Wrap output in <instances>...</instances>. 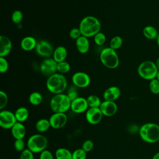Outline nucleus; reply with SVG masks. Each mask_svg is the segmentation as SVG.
<instances>
[{"label": "nucleus", "mask_w": 159, "mask_h": 159, "mask_svg": "<svg viewBox=\"0 0 159 159\" xmlns=\"http://www.w3.org/2000/svg\"><path fill=\"white\" fill-rule=\"evenodd\" d=\"M68 97L69 98V99L72 101L74 99H76L78 96V90H77V87L75 86V85L70 86L67 91V93L66 94Z\"/></svg>", "instance_id": "32"}, {"label": "nucleus", "mask_w": 159, "mask_h": 159, "mask_svg": "<svg viewBox=\"0 0 159 159\" xmlns=\"http://www.w3.org/2000/svg\"><path fill=\"white\" fill-rule=\"evenodd\" d=\"M52 128L60 129L63 128L67 123L68 117L65 113L53 112L48 119Z\"/></svg>", "instance_id": "11"}, {"label": "nucleus", "mask_w": 159, "mask_h": 159, "mask_svg": "<svg viewBox=\"0 0 159 159\" xmlns=\"http://www.w3.org/2000/svg\"><path fill=\"white\" fill-rule=\"evenodd\" d=\"M102 64L109 69L116 68L119 64V58L116 50L111 47H106L102 50L99 55Z\"/></svg>", "instance_id": "5"}, {"label": "nucleus", "mask_w": 159, "mask_h": 159, "mask_svg": "<svg viewBox=\"0 0 159 159\" xmlns=\"http://www.w3.org/2000/svg\"><path fill=\"white\" fill-rule=\"evenodd\" d=\"M14 147L16 151L22 152L25 149V142L23 139H15L14 143Z\"/></svg>", "instance_id": "34"}, {"label": "nucleus", "mask_w": 159, "mask_h": 159, "mask_svg": "<svg viewBox=\"0 0 159 159\" xmlns=\"http://www.w3.org/2000/svg\"><path fill=\"white\" fill-rule=\"evenodd\" d=\"M71 101L66 94H54L50 102V106L53 112L65 113L71 107Z\"/></svg>", "instance_id": "4"}, {"label": "nucleus", "mask_w": 159, "mask_h": 159, "mask_svg": "<svg viewBox=\"0 0 159 159\" xmlns=\"http://www.w3.org/2000/svg\"><path fill=\"white\" fill-rule=\"evenodd\" d=\"M120 96V89L117 86H112L106 89L103 93V98L106 101H115Z\"/></svg>", "instance_id": "17"}, {"label": "nucleus", "mask_w": 159, "mask_h": 159, "mask_svg": "<svg viewBox=\"0 0 159 159\" xmlns=\"http://www.w3.org/2000/svg\"><path fill=\"white\" fill-rule=\"evenodd\" d=\"M14 114L17 122L22 123L27 120V119H28L29 116V112L26 107H20L16 110Z\"/></svg>", "instance_id": "23"}, {"label": "nucleus", "mask_w": 159, "mask_h": 159, "mask_svg": "<svg viewBox=\"0 0 159 159\" xmlns=\"http://www.w3.org/2000/svg\"><path fill=\"white\" fill-rule=\"evenodd\" d=\"M17 122L14 113L8 110H1L0 126L4 129H11Z\"/></svg>", "instance_id": "8"}, {"label": "nucleus", "mask_w": 159, "mask_h": 159, "mask_svg": "<svg viewBox=\"0 0 159 159\" xmlns=\"http://www.w3.org/2000/svg\"><path fill=\"white\" fill-rule=\"evenodd\" d=\"M86 153L81 148H77L72 152V159H86Z\"/></svg>", "instance_id": "30"}, {"label": "nucleus", "mask_w": 159, "mask_h": 159, "mask_svg": "<svg viewBox=\"0 0 159 159\" xmlns=\"http://www.w3.org/2000/svg\"><path fill=\"white\" fill-rule=\"evenodd\" d=\"M149 89L152 93L155 94H159V81L157 78L150 81Z\"/></svg>", "instance_id": "31"}, {"label": "nucleus", "mask_w": 159, "mask_h": 159, "mask_svg": "<svg viewBox=\"0 0 159 159\" xmlns=\"http://www.w3.org/2000/svg\"><path fill=\"white\" fill-rule=\"evenodd\" d=\"M39 159H54V157L50 150L45 149L40 153Z\"/></svg>", "instance_id": "41"}, {"label": "nucleus", "mask_w": 159, "mask_h": 159, "mask_svg": "<svg viewBox=\"0 0 159 159\" xmlns=\"http://www.w3.org/2000/svg\"><path fill=\"white\" fill-rule=\"evenodd\" d=\"M56 159H72V152L66 148L60 147L55 153Z\"/></svg>", "instance_id": "24"}, {"label": "nucleus", "mask_w": 159, "mask_h": 159, "mask_svg": "<svg viewBox=\"0 0 159 159\" xmlns=\"http://www.w3.org/2000/svg\"><path fill=\"white\" fill-rule=\"evenodd\" d=\"M50 127H51L50 121L47 119H40L37 121L35 124V129L40 133L47 132L50 129Z\"/></svg>", "instance_id": "25"}, {"label": "nucleus", "mask_w": 159, "mask_h": 159, "mask_svg": "<svg viewBox=\"0 0 159 159\" xmlns=\"http://www.w3.org/2000/svg\"><path fill=\"white\" fill-rule=\"evenodd\" d=\"M94 147V143L91 140L88 139L83 142L81 148L83 149L86 153L91 152Z\"/></svg>", "instance_id": "38"}, {"label": "nucleus", "mask_w": 159, "mask_h": 159, "mask_svg": "<svg viewBox=\"0 0 159 159\" xmlns=\"http://www.w3.org/2000/svg\"><path fill=\"white\" fill-rule=\"evenodd\" d=\"M9 68V63L4 57H0V71L1 73H6Z\"/></svg>", "instance_id": "39"}, {"label": "nucleus", "mask_w": 159, "mask_h": 159, "mask_svg": "<svg viewBox=\"0 0 159 159\" xmlns=\"http://www.w3.org/2000/svg\"><path fill=\"white\" fill-rule=\"evenodd\" d=\"M19 159H34V153L27 148L20 152Z\"/></svg>", "instance_id": "37"}, {"label": "nucleus", "mask_w": 159, "mask_h": 159, "mask_svg": "<svg viewBox=\"0 0 159 159\" xmlns=\"http://www.w3.org/2000/svg\"><path fill=\"white\" fill-rule=\"evenodd\" d=\"M86 100L89 107H99L102 103L100 98L94 94H91L88 96Z\"/></svg>", "instance_id": "27"}, {"label": "nucleus", "mask_w": 159, "mask_h": 159, "mask_svg": "<svg viewBox=\"0 0 159 159\" xmlns=\"http://www.w3.org/2000/svg\"><path fill=\"white\" fill-rule=\"evenodd\" d=\"M23 18V14L22 12L19 10H16L14 11L11 16L12 20L15 24H19L20 23Z\"/></svg>", "instance_id": "35"}, {"label": "nucleus", "mask_w": 159, "mask_h": 159, "mask_svg": "<svg viewBox=\"0 0 159 159\" xmlns=\"http://www.w3.org/2000/svg\"><path fill=\"white\" fill-rule=\"evenodd\" d=\"M11 130V134L15 139H23L26 134V128L22 122H17Z\"/></svg>", "instance_id": "18"}, {"label": "nucleus", "mask_w": 159, "mask_h": 159, "mask_svg": "<svg viewBox=\"0 0 159 159\" xmlns=\"http://www.w3.org/2000/svg\"><path fill=\"white\" fill-rule=\"evenodd\" d=\"M8 103V97L7 94L3 91H0V109L3 110Z\"/></svg>", "instance_id": "36"}, {"label": "nucleus", "mask_w": 159, "mask_h": 159, "mask_svg": "<svg viewBox=\"0 0 159 159\" xmlns=\"http://www.w3.org/2000/svg\"><path fill=\"white\" fill-rule=\"evenodd\" d=\"M26 145L27 148L34 153H40L47 148L48 140L42 134H34L28 139Z\"/></svg>", "instance_id": "6"}, {"label": "nucleus", "mask_w": 159, "mask_h": 159, "mask_svg": "<svg viewBox=\"0 0 159 159\" xmlns=\"http://www.w3.org/2000/svg\"><path fill=\"white\" fill-rule=\"evenodd\" d=\"M12 49L11 39L6 35L0 36V57H5L9 54Z\"/></svg>", "instance_id": "16"}, {"label": "nucleus", "mask_w": 159, "mask_h": 159, "mask_svg": "<svg viewBox=\"0 0 159 159\" xmlns=\"http://www.w3.org/2000/svg\"><path fill=\"white\" fill-rule=\"evenodd\" d=\"M99 109H101L103 116L111 117L116 114L117 111V106L115 101L104 100L102 102Z\"/></svg>", "instance_id": "15"}, {"label": "nucleus", "mask_w": 159, "mask_h": 159, "mask_svg": "<svg viewBox=\"0 0 159 159\" xmlns=\"http://www.w3.org/2000/svg\"><path fill=\"white\" fill-rule=\"evenodd\" d=\"M155 65L157 66V68H158V70H159V57L157 58L155 61Z\"/></svg>", "instance_id": "42"}, {"label": "nucleus", "mask_w": 159, "mask_h": 159, "mask_svg": "<svg viewBox=\"0 0 159 159\" xmlns=\"http://www.w3.org/2000/svg\"><path fill=\"white\" fill-rule=\"evenodd\" d=\"M156 78H157V79L158 80V81H159V70H158V73H157V75Z\"/></svg>", "instance_id": "45"}, {"label": "nucleus", "mask_w": 159, "mask_h": 159, "mask_svg": "<svg viewBox=\"0 0 159 159\" xmlns=\"http://www.w3.org/2000/svg\"><path fill=\"white\" fill-rule=\"evenodd\" d=\"M76 46L78 51L82 53H86L89 49V42L88 38L83 35L80 36L76 40Z\"/></svg>", "instance_id": "19"}, {"label": "nucleus", "mask_w": 159, "mask_h": 159, "mask_svg": "<svg viewBox=\"0 0 159 159\" xmlns=\"http://www.w3.org/2000/svg\"><path fill=\"white\" fill-rule=\"evenodd\" d=\"M67 80L65 76L60 73H55L48 78L46 81L47 89L54 94L63 93L67 87Z\"/></svg>", "instance_id": "2"}, {"label": "nucleus", "mask_w": 159, "mask_h": 159, "mask_svg": "<svg viewBox=\"0 0 159 159\" xmlns=\"http://www.w3.org/2000/svg\"><path fill=\"white\" fill-rule=\"evenodd\" d=\"M70 65L68 62L63 61L57 63V71L60 74H65L70 70Z\"/></svg>", "instance_id": "29"}, {"label": "nucleus", "mask_w": 159, "mask_h": 159, "mask_svg": "<svg viewBox=\"0 0 159 159\" xmlns=\"http://www.w3.org/2000/svg\"><path fill=\"white\" fill-rule=\"evenodd\" d=\"M42 99V94L37 91L32 92L29 96V102L33 106H38L40 104Z\"/></svg>", "instance_id": "26"}, {"label": "nucleus", "mask_w": 159, "mask_h": 159, "mask_svg": "<svg viewBox=\"0 0 159 159\" xmlns=\"http://www.w3.org/2000/svg\"><path fill=\"white\" fill-rule=\"evenodd\" d=\"M71 81L73 85L77 88H84L90 84L91 78L87 73L83 71H78L73 75Z\"/></svg>", "instance_id": "10"}, {"label": "nucleus", "mask_w": 159, "mask_h": 159, "mask_svg": "<svg viewBox=\"0 0 159 159\" xmlns=\"http://www.w3.org/2000/svg\"><path fill=\"white\" fill-rule=\"evenodd\" d=\"M57 63L53 58H47L45 59L40 64V69L41 73L48 77L55 74L57 71Z\"/></svg>", "instance_id": "9"}, {"label": "nucleus", "mask_w": 159, "mask_h": 159, "mask_svg": "<svg viewBox=\"0 0 159 159\" xmlns=\"http://www.w3.org/2000/svg\"><path fill=\"white\" fill-rule=\"evenodd\" d=\"M157 45H158V47H159V34H158V37H157Z\"/></svg>", "instance_id": "44"}, {"label": "nucleus", "mask_w": 159, "mask_h": 159, "mask_svg": "<svg viewBox=\"0 0 159 159\" xmlns=\"http://www.w3.org/2000/svg\"><path fill=\"white\" fill-rule=\"evenodd\" d=\"M152 159H159V152L153 155Z\"/></svg>", "instance_id": "43"}, {"label": "nucleus", "mask_w": 159, "mask_h": 159, "mask_svg": "<svg viewBox=\"0 0 159 159\" xmlns=\"http://www.w3.org/2000/svg\"><path fill=\"white\" fill-rule=\"evenodd\" d=\"M35 49L39 56L47 58L52 55L54 51L50 43L45 40H41L37 42Z\"/></svg>", "instance_id": "13"}, {"label": "nucleus", "mask_w": 159, "mask_h": 159, "mask_svg": "<svg viewBox=\"0 0 159 159\" xmlns=\"http://www.w3.org/2000/svg\"><path fill=\"white\" fill-rule=\"evenodd\" d=\"M123 43V40L121 37L116 35L113 37L109 43V47L114 50H117L122 46Z\"/></svg>", "instance_id": "28"}, {"label": "nucleus", "mask_w": 159, "mask_h": 159, "mask_svg": "<svg viewBox=\"0 0 159 159\" xmlns=\"http://www.w3.org/2000/svg\"><path fill=\"white\" fill-rule=\"evenodd\" d=\"M158 70L155 62L150 60L142 61L137 68V73L142 78L151 81L156 78Z\"/></svg>", "instance_id": "7"}, {"label": "nucleus", "mask_w": 159, "mask_h": 159, "mask_svg": "<svg viewBox=\"0 0 159 159\" xmlns=\"http://www.w3.org/2000/svg\"><path fill=\"white\" fill-rule=\"evenodd\" d=\"M143 34L147 39L157 40L159 33L154 26L147 25L143 29Z\"/></svg>", "instance_id": "22"}, {"label": "nucleus", "mask_w": 159, "mask_h": 159, "mask_svg": "<svg viewBox=\"0 0 159 159\" xmlns=\"http://www.w3.org/2000/svg\"><path fill=\"white\" fill-rule=\"evenodd\" d=\"M158 24H159V18H158Z\"/></svg>", "instance_id": "46"}, {"label": "nucleus", "mask_w": 159, "mask_h": 159, "mask_svg": "<svg viewBox=\"0 0 159 159\" xmlns=\"http://www.w3.org/2000/svg\"><path fill=\"white\" fill-rule=\"evenodd\" d=\"M103 116L99 107H89L85 114L86 121L91 125L99 124L101 121Z\"/></svg>", "instance_id": "12"}, {"label": "nucleus", "mask_w": 159, "mask_h": 159, "mask_svg": "<svg viewBox=\"0 0 159 159\" xmlns=\"http://www.w3.org/2000/svg\"><path fill=\"white\" fill-rule=\"evenodd\" d=\"M37 42L35 39L32 36L24 37L20 42V47L25 51H30L35 48Z\"/></svg>", "instance_id": "20"}, {"label": "nucleus", "mask_w": 159, "mask_h": 159, "mask_svg": "<svg viewBox=\"0 0 159 159\" xmlns=\"http://www.w3.org/2000/svg\"><path fill=\"white\" fill-rule=\"evenodd\" d=\"M106 40V35L102 32H98L94 36V41L95 43L99 46L102 45Z\"/></svg>", "instance_id": "33"}, {"label": "nucleus", "mask_w": 159, "mask_h": 159, "mask_svg": "<svg viewBox=\"0 0 159 159\" xmlns=\"http://www.w3.org/2000/svg\"><path fill=\"white\" fill-rule=\"evenodd\" d=\"M66 57H67V50L63 46H58L53 51V58L57 63L65 61Z\"/></svg>", "instance_id": "21"}, {"label": "nucleus", "mask_w": 159, "mask_h": 159, "mask_svg": "<svg viewBox=\"0 0 159 159\" xmlns=\"http://www.w3.org/2000/svg\"><path fill=\"white\" fill-rule=\"evenodd\" d=\"M69 35L71 39L76 40L82 35L79 28H73L70 30L69 32Z\"/></svg>", "instance_id": "40"}, {"label": "nucleus", "mask_w": 159, "mask_h": 159, "mask_svg": "<svg viewBox=\"0 0 159 159\" xmlns=\"http://www.w3.org/2000/svg\"><path fill=\"white\" fill-rule=\"evenodd\" d=\"M139 135L145 142L152 143L159 140V125L155 123L143 124L139 129Z\"/></svg>", "instance_id": "3"}, {"label": "nucleus", "mask_w": 159, "mask_h": 159, "mask_svg": "<svg viewBox=\"0 0 159 159\" xmlns=\"http://www.w3.org/2000/svg\"><path fill=\"white\" fill-rule=\"evenodd\" d=\"M101 28L100 21L98 18L93 16H88L83 17L79 25L81 35L88 38L94 37L100 32Z\"/></svg>", "instance_id": "1"}, {"label": "nucleus", "mask_w": 159, "mask_h": 159, "mask_svg": "<svg viewBox=\"0 0 159 159\" xmlns=\"http://www.w3.org/2000/svg\"><path fill=\"white\" fill-rule=\"evenodd\" d=\"M89 106L86 98L78 97L71 102L70 109L76 114H81L88 109Z\"/></svg>", "instance_id": "14"}]
</instances>
